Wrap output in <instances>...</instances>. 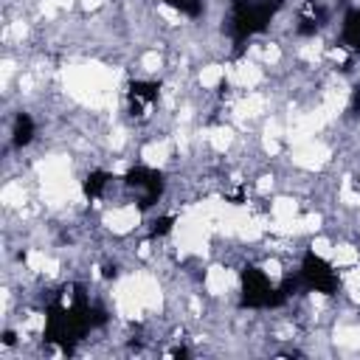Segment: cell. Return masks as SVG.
Here are the masks:
<instances>
[{
    "label": "cell",
    "instance_id": "13",
    "mask_svg": "<svg viewBox=\"0 0 360 360\" xmlns=\"http://www.w3.org/2000/svg\"><path fill=\"white\" fill-rule=\"evenodd\" d=\"M270 188H273V174H262L259 183H256V191H259V194H267Z\"/></svg>",
    "mask_w": 360,
    "mask_h": 360
},
{
    "label": "cell",
    "instance_id": "5",
    "mask_svg": "<svg viewBox=\"0 0 360 360\" xmlns=\"http://www.w3.org/2000/svg\"><path fill=\"white\" fill-rule=\"evenodd\" d=\"M169 158H172V141H166V138L149 141V143L141 149V160H143V166H149V169L166 166Z\"/></svg>",
    "mask_w": 360,
    "mask_h": 360
},
{
    "label": "cell",
    "instance_id": "9",
    "mask_svg": "<svg viewBox=\"0 0 360 360\" xmlns=\"http://www.w3.org/2000/svg\"><path fill=\"white\" fill-rule=\"evenodd\" d=\"M225 76H228V68H222V65H205V68L200 70L197 82H200L202 90H217Z\"/></svg>",
    "mask_w": 360,
    "mask_h": 360
},
{
    "label": "cell",
    "instance_id": "3",
    "mask_svg": "<svg viewBox=\"0 0 360 360\" xmlns=\"http://www.w3.org/2000/svg\"><path fill=\"white\" fill-rule=\"evenodd\" d=\"M228 76H231V82H233L236 87H242V90H256V87L264 82L262 68L253 65V62H239L236 68L228 70Z\"/></svg>",
    "mask_w": 360,
    "mask_h": 360
},
{
    "label": "cell",
    "instance_id": "4",
    "mask_svg": "<svg viewBox=\"0 0 360 360\" xmlns=\"http://www.w3.org/2000/svg\"><path fill=\"white\" fill-rule=\"evenodd\" d=\"M0 200H3V208H6V211H20V208H25L31 200H28V188H25L22 177L6 180V186H3V191H0Z\"/></svg>",
    "mask_w": 360,
    "mask_h": 360
},
{
    "label": "cell",
    "instance_id": "14",
    "mask_svg": "<svg viewBox=\"0 0 360 360\" xmlns=\"http://www.w3.org/2000/svg\"><path fill=\"white\" fill-rule=\"evenodd\" d=\"M79 6H82L84 11H98V8L104 6V0H79Z\"/></svg>",
    "mask_w": 360,
    "mask_h": 360
},
{
    "label": "cell",
    "instance_id": "11",
    "mask_svg": "<svg viewBox=\"0 0 360 360\" xmlns=\"http://www.w3.org/2000/svg\"><path fill=\"white\" fill-rule=\"evenodd\" d=\"M158 17H163L166 25H180L183 22V14L177 8H172L169 3H158Z\"/></svg>",
    "mask_w": 360,
    "mask_h": 360
},
{
    "label": "cell",
    "instance_id": "1",
    "mask_svg": "<svg viewBox=\"0 0 360 360\" xmlns=\"http://www.w3.org/2000/svg\"><path fill=\"white\" fill-rule=\"evenodd\" d=\"M290 160H292V166H298V169L315 172V169H321V166H326V163L332 160V149H329L323 141L309 138V141H304V143H295V146H292Z\"/></svg>",
    "mask_w": 360,
    "mask_h": 360
},
{
    "label": "cell",
    "instance_id": "7",
    "mask_svg": "<svg viewBox=\"0 0 360 360\" xmlns=\"http://www.w3.org/2000/svg\"><path fill=\"white\" fill-rule=\"evenodd\" d=\"M298 217V200L295 197H276L270 202V219H278V222H290Z\"/></svg>",
    "mask_w": 360,
    "mask_h": 360
},
{
    "label": "cell",
    "instance_id": "6",
    "mask_svg": "<svg viewBox=\"0 0 360 360\" xmlns=\"http://www.w3.org/2000/svg\"><path fill=\"white\" fill-rule=\"evenodd\" d=\"M228 290H231V273H228V267L211 264V267L205 270V292L214 295V298H219V295H225Z\"/></svg>",
    "mask_w": 360,
    "mask_h": 360
},
{
    "label": "cell",
    "instance_id": "12",
    "mask_svg": "<svg viewBox=\"0 0 360 360\" xmlns=\"http://www.w3.org/2000/svg\"><path fill=\"white\" fill-rule=\"evenodd\" d=\"M141 68H143L146 73H158V70L163 68V56H160L158 51H146V53L141 56Z\"/></svg>",
    "mask_w": 360,
    "mask_h": 360
},
{
    "label": "cell",
    "instance_id": "8",
    "mask_svg": "<svg viewBox=\"0 0 360 360\" xmlns=\"http://www.w3.org/2000/svg\"><path fill=\"white\" fill-rule=\"evenodd\" d=\"M329 262H332V267H352V264H357V262H360V250H357L354 245H349V242L335 245V248H332Z\"/></svg>",
    "mask_w": 360,
    "mask_h": 360
},
{
    "label": "cell",
    "instance_id": "10",
    "mask_svg": "<svg viewBox=\"0 0 360 360\" xmlns=\"http://www.w3.org/2000/svg\"><path fill=\"white\" fill-rule=\"evenodd\" d=\"M332 239H326V236H312V242H309V250L315 253V256H321V259H329L332 256Z\"/></svg>",
    "mask_w": 360,
    "mask_h": 360
},
{
    "label": "cell",
    "instance_id": "2",
    "mask_svg": "<svg viewBox=\"0 0 360 360\" xmlns=\"http://www.w3.org/2000/svg\"><path fill=\"white\" fill-rule=\"evenodd\" d=\"M101 222H104L107 231H112L115 236H124V233H129V231H135V228L141 225V208H138L135 202L115 205V208H110V211L104 214Z\"/></svg>",
    "mask_w": 360,
    "mask_h": 360
}]
</instances>
